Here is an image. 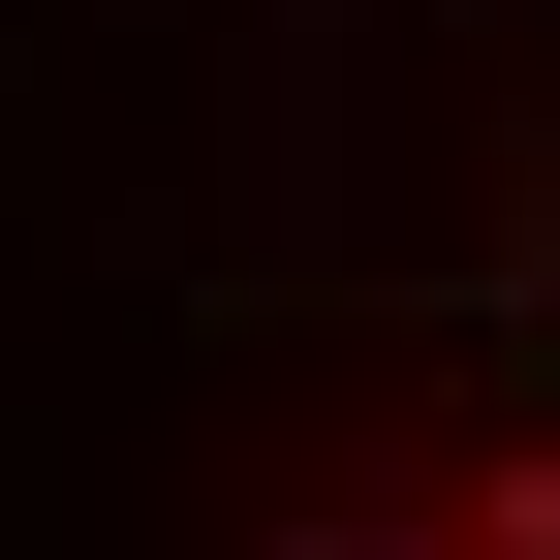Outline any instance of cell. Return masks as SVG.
<instances>
[{
    "instance_id": "cell-1",
    "label": "cell",
    "mask_w": 560,
    "mask_h": 560,
    "mask_svg": "<svg viewBox=\"0 0 560 560\" xmlns=\"http://www.w3.org/2000/svg\"><path fill=\"white\" fill-rule=\"evenodd\" d=\"M280 560H560V249L467 280V312L374 374V436L312 467V529H280Z\"/></svg>"
}]
</instances>
